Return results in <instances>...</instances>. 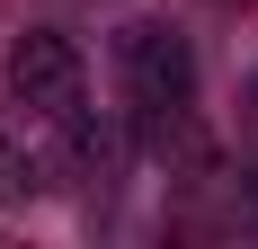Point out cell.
Wrapping results in <instances>:
<instances>
[{"label": "cell", "mask_w": 258, "mask_h": 249, "mask_svg": "<svg viewBox=\"0 0 258 249\" xmlns=\"http://www.w3.org/2000/svg\"><path fill=\"white\" fill-rule=\"evenodd\" d=\"M116 89H125V134L143 151H178V160H205V134H196V45L160 18H134L116 36Z\"/></svg>", "instance_id": "1"}, {"label": "cell", "mask_w": 258, "mask_h": 249, "mask_svg": "<svg viewBox=\"0 0 258 249\" xmlns=\"http://www.w3.org/2000/svg\"><path fill=\"white\" fill-rule=\"evenodd\" d=\"M36 134H45V125L27 116L18 98L0 107V205H36L53 187V151L36 143Z\"/></svg>", "instance_id": "2"}]
</instances>
